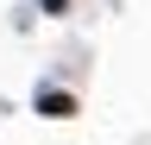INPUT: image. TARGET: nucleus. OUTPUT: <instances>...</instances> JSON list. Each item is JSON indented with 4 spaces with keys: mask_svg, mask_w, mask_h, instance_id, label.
I'll return each instance as SVG.
<instances>
[{
    "mask_svg": "<svg viewBox=\"0 0 151 145\" xmlns=\"http://www.w3.org/2000/svg\"><path fill=\"white\" fill-rule=\"evenodd\" d=\"M38 107H44V114H57V120H63V114H69V95H38Z\"/></svg>",
    "mask_w": 151,
    "mask_h": 145,
    "instance_id": "nucleus-1",
    "label": "nucleus"
}]
</instances>
